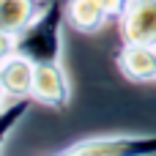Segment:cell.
I'll return each mask as SVG.
<instances>
[{"instance_id": "cell-6", "label": "cell", "mask_w": 156, "mask_h": 156, "mask_svg": "<svg viewBox=\"0 0 156 156\" xmlns=\"http://www.w3.org/2000/svg\"><path fill=\"white\" fill-rule=\"evenodd\" d=\"M0 77H3V90L5 99H30L33 93V77H36V63L11 52L0 60Z\"/></svg>"}, {"instance_id": "cell-4", "label": "cell", "mask_w": 156, "mask_h": 156, "mask_svg": "<svg viewBox=\"0 0 156 156\" xmlns=\"http://www.w3.org/2000/svg\"><path fill=\"white\" fill-rule=\"evenodd\" d=\"M115 63H118L121 74L132 82H156V47L154 44L123 41Z\"/></svg>"}, {"instance_id": "cell-8", "label": "cell", "mask_w": 156, "mask_h": 156, "mask_svg": "<svg viewBox=\"0 0 156 156\" xmlns=\"http://www.w3.org/2000/svg\"><path fill=\"white\" fill-rule=\"evenodd\" d=\"M44 5V0H0V30L19 33Z\"/></svg>"}, {"instance_id": "cell-5", "label": "cell", "mask_w": 156, "mask_h": 156, "mask_svg": "<svg viewBox=\"0 0 156 156\" xmlns=\"http://www.w3.org/2000/svg\"><path fill=\"white\" fill-rule=\"evenodd\" d=\"M123 41L156 47V0H132L121 19Z\"/></svg>"}, {"instance_id": "cell-10", "label": "cell", "mask_w": 156, "mask_h": 156, "mask_svg": "<svg viewBox=\"0 0 156 156\" xmlns=\"http://www.w3.org/2000/svg\"><path fill=\"white\" fill-rule=\"evenodd\" d=\"M129 3H132V0H101V5H104V11H107L110 22H112V19H123V14H126Z\"/></svg>"}, {"instance_id": "cell-7", "label": "cell", "mask_w": 156, "mask_h": 156, "mask_svg": "<svg viewBox=\"0 0 156 156\" xmlns=\"http://www.w3.org/2000/svg\"><path fill=\"white\" fill-rule=\"evenodd\" d=\"M63 8H66V25L80 33H96L110 22L101 0H66Z\"/></svg>"}, {"instance_id": "cell-3", "label": "cell", "mask_w": 156, "mask_h": 156, "mask_svg": "<svg viewBox=\"0 0 156 156\" xmlns=\"http://www.w3.org/2000/svg\"><path fill=\"white\" fill-rule=\"evenodd\" d=\"M30 99L49 110H66L71 101V85L63 71V63H38L33 77V93Z\"/></svg>"}, {"instance_id": "cell-9", "label": "cell", "mask_w": 156, "mask_h": 156, "mask_svg": "<svg viewBox=\"0 0 156 156\" xmlns=\"http://www.w3.org/2000/svg\"><path fill=\"white\" fill-rule=\"evenodd\" d=\"M30 104H33V99H11L8 107H0V148L8 140V134L16 129V123L27 115Z\"/></svg>"}, {"instance_id": "cell-1", "label": "cell", "mask_w": 156, "mask_h": 156, "mask_svg": "<svg viewBox=\"0 0 156 156\" xmlns=\"http://www.w3.org/2000/svg\"><path fill=\"white\" fill-rule=\"evenodd\" d=\"M63 22L66 8L60 0H49L14 38V52L38 63H60L63 60Z\"/></svg>"}, {"instance_id": "cell-12", "label": "cell", "mask_w": 156, "mask_h": 156, "mask_svg": "<svg viewBox=\"0 0 156 156\" xmlns=\"http://www.w3.org/2000/svg\"><path fill=\"white\" fill-rule=\"evenodd\" d=\"M3 99H5V90H3V77H0V104H3Z\"/></svg>"}, {"instance_id": "cell-11", "label": "cell", "mask_w": 156, "mask_h": 156, "mask_svg": "<svg viewBox=\"0 0 156 156\" xmlns=\"http://www.w3.org/2000/svg\"><path fill=\"white\" fill-rule=\"evenodd\" d=\"M14 38H16V33L0 30V60H3L5 55H11V52H14Z\"/></svg>"}, {"instance_id": "cell-2", "label": "cell", "mask_w": 156, "mask_h": 156, "mask_svg": "<svg viewBox=\"0 0 156 156\" xmlns=\"http://www.w3.org/2000/svg\"><path fill=\"white\" fill-rule=\"evenodd\" d=\"M63 156H156V134H104L60 148Z\"/></svg>"}]
</instances>
